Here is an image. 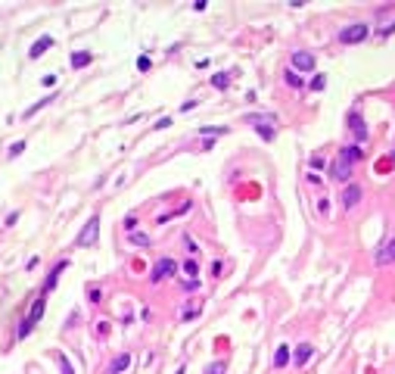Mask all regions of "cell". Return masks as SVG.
<instances>
[{
	"instance_id": "1",
	"label": "cell",
	"mask_w": 395,
	"mask_h": 374,
	"mask_svg": "<svg viewBox=\"0 0 395 374\" xmlns=\"http://www.w3.org/2000/svg\"><path fill=\"white\" fill-rule=\"evenodd\" d=\"M44 306H47V296H37L34 299V306H31V312H28V318L19 324V340H25V337L31 334V327L41 321V315H44Z\"/></svg>"
},
{
	"instance_id": "2",
	"label": "cell",
	"mask_w": 395,
	"mask_h": 374,
	"mask_svg": "<svg viewBox=\"0 0 395 374\" xmlns=\"http://www.w3.org/2000/svg\"><path fill=\"white\" fill-rule=\"evenodd\" d=\"M174 272H178L174 259H168V256L156 259V262H152V272H149V284H159L162 278H174Z\"/></svg>"
},
{
	"instance_id": "3",
	"label": "cell",
	"mask_w": 395,
	"mask_h": 374,
	"mask_svg": "<svg viewBox=\"0 0 395 374\" xmlns=\"http://www.w3.org/2000/svg\"><path fill=\"white\" fill-rule=\"evenodd\" d=\"M364 37H370V28H367L364 22H355V25H345V28L339 31V41H342V44H361Z\"/></svg>"
},
{
	"instance_id": "4",
	"label": "cell",
	"mask_w": 395,
	"mask_h": 374,
	"mask_svg": "<svg viewBox=\"0 0 395 374\" xmlns=\"http://www.w3.org/2000/svg\"><path fill=\"white\" fill-rule=\"evenodd\" d=\"M97 234H100V215H91L87 218V224L81 228V234H78V240H75V246H94L97 243Z\"/></svg>"
},
{
	"instance_id": "5",
	"label": "cell",
	"mask_w": 395,
	"mask_h": 374,
	"mask_svg": "<svg viewBox=\"0 0 395 374\" xmlns=\"http://www.w3.org/2000/svg\"><path fill=\"white\" fill-rule=\"evenodd\" d=\"M361 197H364V187L355 184V181H348V184L342 187V194H339V203H342V209L348 212V209H355V206L361 203Z\"/></svg>"
},
{
	"instance_id": "6",
	"label": "cell",
	"mask_w": 395,
	"mask_h": 374,
	"mask_svg": "<svg viewBox=\"0 0 395 374\" xmlns=\"http://www.w3.org/2000/svg\"><path fill=\"white\" fill-rule=\"evenodd\" d=\"M65 265H69V262H65V259H59L56 265L50 268V275H47V281H44V287H41V296H50V293L56 290V284H59V275L65 272Z\"/></svg>"
},
{
	"instance_id": "7",
	"label": "cell",
	"mask_w": 395,
	"mask_h": 374,
	"mask_svg": "<svg viewBox=\"0 0 395 374\" xmlns=\"http://www.w3.org/2000/svg\"><path fill=\"white\" fill-rule=\"evenodd\" d=\"M290 63H293V72H311L318 59H314V53H308V50H296L290 56Z\"/></svg>"
},
{
	"instance_id": "8",
	"label": "cell",
	"mask_w": 395,
	"mask_h": 374,
	"mask_svg": "<svg viewBox=\"0 0 395 374\" xmlns=\"http://www.w3.org/2000/svg\"><path fill=\"white\" fill-rule=\"evenodd\" d=\"M348 128L355 131V140H358V143H361V140H367V128H364V119H361V112H358V109H352V112H348Z\"/></svg>"
},
{
	"instance_id": "9",
	"label": "cell",
	"mask_w": 395,
	"mask_h": 374,
	"mask_svg": "<svg viewBox=\"0 0 395 374\" xmlns=\"http://www.w3.org/2000/svg\"><path fill=\"white\" fill-rule=\"evenodd\" d=\"M330 178L339 181V184H348V181H352V165L342 162V159H336V162L330 165Z\"/></svg>"
},
{
	"instance_id": "10",
	"label": "cell",
	"mask_w": 395,
	"mask_h": 374,
	"mask_svg": "<svg viewBox=\"0 0 395 374\" xmlns=\"http://www.w3.org/2000/svg\"><path fill=\"white\" fill-rule=\"evenodd\" d=\"M395 262V237H389L380 250H377V265H392Z\"/></svg>"
},
{
	"instance_id": "11",
	"label": "cell",
	"mask_w": 395,
	"mask_h": 374,
	"mask_svg": "<svg viewBox=\"0 0 395 374\" xmlns=\"http://www.w3.org/2000/svg\"><path fill=\"white\" fill-rule=\"evenodd\" d=\"M339 159H342V162H348V165H355V162H361V150L355 147V143H348V147H342V150H339Z\"/></svg>"
},
{
	"instance_id": "12",
	"label": "cell",
	"mask_w": 395,
	"mask_h": 374,
	"mask_svg": "<svg viewBox=\"0 0 395 374\" xmlns=\"http://www.w3.org/2000/svg\"><path fill=\"white\" fill-rule=\"evenodd\" d=\"M50 47H53V37H37V41L31 44V50H28V56H31V59H37L41 53H47Z\"/></svg>"
},
{
	"instance_id": "13",
	"label": "cell",
	"mask_w": 395,
	"mask_h": 374,
	"mask_svg": "<svg viewBox=\"0 0 395 374\" xmlns=\"http://www.w3.org/2000/svg\"><path fill=\"white\" fill-rule=\"evenodd\" d=\"M311 352H314V349H311V343H299V346H296V356H293V359H296V365H299V368H302V365H308Z\"/></svg>"
},
{
	"instance_id": "14",
	"label": "cell",
	"mask_w": 395,
	"mask_h": 374,
	"mask_svg": "<svg viewBox=\"0 0 395 374\" xmlns=\"http://www.w3.org/2000/svg\"><path fill=\"white\" fill-rule=\"evenodd\" d=\"M91 59H94V56H91V53H87V50H75V53H72V56H69V63H72V66H75V69H84V66H87V63H91Z\"/></svg>"
},
{
	"instance_id": "15",
	"label": "cell",
	"mask_w": 395,
	"mask_h": 374,
	"mask_svg": "<svg viewBox=\"0 0 395 374\" xmlns=\"http://www.w3.org/2000/svg\"><path fill=\"white\" fill-rule=\"evenodd\" d=\"M290 365V346H277L274 352V368H287Z\"/></svg>"
},
{
	"instance_id": "16",
	"label": "cell",
	"mask_w": 395,
	"mask_h": 374,
	"mask_svg": "<svg viewBox=\"0 0 395 374\" xmlns=\"http://www.w3.org/2000/svg\"><path fill=\"white\" fill-rule=\"evenodd\" d=\"M128 365H131V356H125V352H122V356H115V359H112V365H109V374H118V371H125Z\"/></svg>"
},
{
	"instance_id": "17",
	"label": "cell",
	"mask_w": 395,
	"mask_h": 374,
	"mask_svg": "<svg viewBox=\"0 0 395 374\" xmlns=\"http://www.w3.org/2000/svg\"><path fill=\"white\" fill-rule=\"evenodd\" d=\"M50 100H53V94H47V97H44V100H37V103H34V106H28V109H25V112H22V119H31V116H34V112H37V109H44V106H47V103H50Z\"/></svg>"
},
{
	"instance_id": "18",
	"label": "cell",
	"mask_w": 395,
	"mask_h": 374,
	"mask_svg": "<svg viewBox=\"0 0 395 374\" xmlns=\"http://www.w3.org/2000/svg\"><path fill=\"white\" fill-rule=\"evenodd\" d=\"M230 85V75L227 72H218V75H212V88H218V91H224Z\"/></svg>"
},
{
	"instance_id": "19",
	"label": "cell",
	"mask_w": 395,
	"mask_h": 374,
	"mask_svg": "<svg viewBox=\"0 0 395 374\" xmlns=\"http://www.w3.org/2000/svg\"><path fill=\"white\" fill-rule=\"evenodd\" d=\"M255 131H258V137H261V140H274V137H277L274 125H255Z\"/></svg>"
},
{
	"instance_id": "20",
	"label": "cell",
	"mask_w": 395,
	"mask_h": 374,
	"mask_svg": "<svg viewBox=\"0 0 395 374\" xmlns=\"http://www.w3.org/2000/svg\"><path fill=\"white\" fill-rule=\"evenodd\" d=\"M131 243L134 246H149V234L146 231H131Z\"/></svg>"
},
{
	"instance_id": "21",
	"label": "cell",
	"mask_w": 395,
	"mask_h": 374,
	"mask_svg": "<svg viewBox=\"0 0 395 374\" xmlns=\"http://www.w3.org/2000/svg\"><path fill=\"white\" fill-rule=\"evenodd\" d=\"M283 78H287V85H290V88H296V91L302 88V78H299V72H293V69H287V75H283Z\"/></svg>"
},
{
	"instance_id": "22",
	"label": "cell",
	"mask_w": 395,
	"mask_h": 374,
	"mask_svg": "<svg viewBox=\"0 0 395 374\" xmlns=\"http://www.w3.org/2000/svg\"><path fill=\"white\" fill-rule=\"evenodd\" d=\"M184 272H187L190 278H200V262H196V259H187V262H184Z\"/></svg>"
},
{
	"instance_id": "23",
	"label": "cell",
	"mask_w": 395,
	"mask_h": 374,
	"mask_svg": "<svg viewBox=\"0 0 395 374\" xmlns=\"http://www.w3.org/2000/svg\"><path fill=\"white\" fill-rule=\"evenodd\" d=\"M203 134H227L230 128H224V125H206V128H200Z\"/></svg>"
},
{
	"instance_id": "24",
	"label": "cell",
	"mask_w": 395,
	"mask_h": 374,
	"mask_svg": "<svg viewBox=\"0 0 395 374\" xmlns=\"http://www.w3.org/2000/svg\"><path fill=\"white\" fill-rule=\"evenodd\" d=\"M206 374H227V365H224V362H212V365L206 368Z\"/></svg>"
},
{
	"instance_id": "25",
	"label": "cell",
	"mask_w": 395,
	"mask_h": 374,
	"mask_svg": "<svg viewBox=\"0 0 395 374\" xmlns=\"http://www.w3.org/2000/svg\"><path fill=\"white\" fill-rule=\"evenodd\" d=\"M324 165H327L324 156H311V159H308V169H311V172H318V169H324Z\"/></svg>"
},
{
	"instance_id": "26",
	"label": "cell",
	"mask_w": 395,
	"mask_h": 374,
	"mask_svg": "<svg viewBox=\"0 0 395 374\" xmlns=\"http://www.w3.org/2000/svg\"><path fill=\"white\" fill-rule=\"evenodd\" d=\"M200 290V278H190V281H184V293H196Z\"/></svg>"
},
{
	"instance_id": "27",
	"label": "cell",
	"mask_w": 395,
	"mask_h": 374,
	"mask_svg": "<svg viewBox=\"0 0 395 374\" xmlns=\"http://www.w3.org/2000/svg\"><path fill=\"white\" fill-rule=\"evenodd\" d=\"M324 85H327L324 75H314V78H311V91H324Z\"/></svg>"
},
{
	"instance_id": "28",
	"label": "cell",
	"mask_w": 395,
	"mask_h": 374,
	"mask_svg": "<svg viewBox=\"0 0 395 374\" xmlns=\"http://www.w3.org/2000/svg\"><path fill=\"white\" fill-rule=\"evenodd\" d=\"M19 153H25V140H16V143L10 147V156H13V159H16Z\"/></svg>"
},
{
	"instance_id": "29",
	"label": "cell",
	"mask_w": 395,
	"mask_h": 374,
	"mask_svg": "<svg viewBox=\"0 0 395 374\" xmlns=\"http://www.w3.org/2000/svg\"><path fill=\"white\" fill-rule=\"evenodd\" d=\"M87 299H91V303H100V299H103V290H100V287H91V290H87Z\"/></svg>"
},
{
	"instance_id": "30",
	"label": "cell",
	"mask_w": 395,
	"mask_h": 374,
	"mask_svg": "<svg viewBox=\"0 0 395 374\" xmlns=\"http://www.w3.org/2000/svg\"><path fill=\"white\" fill-rule=\"evenodd\" d=\"M56 362H59V371H62V374H75V371L69 368V362H65V356H59V352H56Z\"/></svg>"
},
{
	"instance_id": "31",
	"label": "cell",
	"mask_w": 395,
	"mask_h": 374,
	"mask_svg": "<svg viewBox=\"0 0 395 374\" xmlns=\"http://www.w3.org/2000/svg\"><path fill=\"white\" fill-rule=\"evenodd\" d=\"M190 206H193V203H190V200H187V203H181V206H178V209H174V212H171V215H187V212H190Z\"/></svg>"
},
{
	"instance_id": "32",
	"label": "cell",
	"mask_w": 395,
	"mask_h": 374,
	"mask_svg": "<svg viewBox=\"0 0 395 374\" xmlns=\"http://www.w3.org/2000/svg\"><path fill=\"white\" fill-rule=\"evenodd\" d=\"M181 318H184V321H193V318H196V309H193V306H184V315H181Z\"/></svg>"
},
{
	"instance_id": "33",
	"label": "cell",
	"mask_w": 395,
	"mask_h": 374,
	"mask_svg": "<svg viewBox=\"0 0 395 374\" xmlns=\"http://www.w3.org/2000/svg\"><path fill=\"white\" fill-rule=\"evenodd\" d=\"M149 66H152V63H149V56H140V59H137V69H140V72H146Z\"/></svg>"
},
{
	"instance_id": "34",
	"label": "cell",
	"mask_w": 395,
	"mask_h": 374,
	"mask_svg": "<svg viewBox=\"0 0 395 374\" xmlns=\"http://www.w3.org/2000/svg\"><path fill=\"white\" fill-rule=\"evenodd\" d=\"M184 246H187V250H190V253H200V246H196V243H193V240H190V237H184Z\"/></svg>"
},
{
	"instance_id": "35",
	"label": "cell",
	"mask_w": 395,
	"mask_h": 374,
	"mask_svg": "<svg viewBox=\"0 0 395 374\" xmlns=\"http://www.w3.org/2000/svg\"><path fill=\"white\" fill-rule=\"evenodd\" d=\"M168 125H171V119H168V116H162L159 122H156V128H168Z\"/></svg>"
},
{
	"instance_id": "36",
	"label": "cell",
	"mask_w": 395,
	"mask_h": 374,
	"mask_svg": "<svg viewBox=\"0 0 395 374\" xmlns=\"http://www.w3.org/2000/svg\"><path fill=\"white\" fill-rule=\"evenodd\" d=\"M178 374H184V368H181V371H178Z\"/></svg>"
}]
</instances>
